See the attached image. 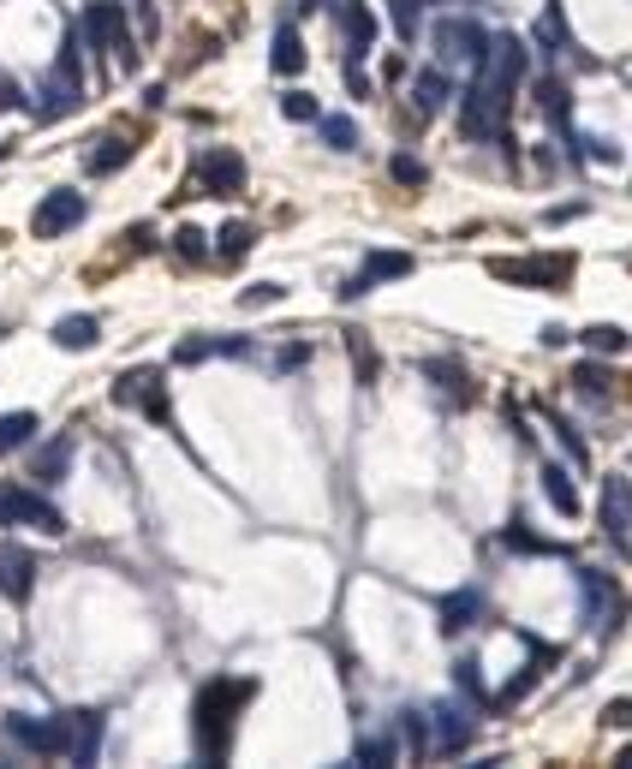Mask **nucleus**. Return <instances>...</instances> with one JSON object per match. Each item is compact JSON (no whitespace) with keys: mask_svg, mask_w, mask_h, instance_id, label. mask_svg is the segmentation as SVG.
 <instances>
[{"mask_svg":"<svg viewBox=\"0 0 632 769\" xmlns=\"http://www.w3.org/2000/svg\"><path fill=\"white\" fill-rule=\"evenodd\" d=\"M364 281H400V274H412V251H370V257H364Z\"/></svg>","mask_w":632,"mask_h":769,"instance_id":"nucleus-25","label":"nucleus"},{"mask_svg":"<svg viewBox=\"0 0 632 769\" xmlns=\"http://www.w3.org/2000/svg\"><path fill=\"white\" fill-rule=\"evenodd\" d=\"M7 740L31 758H66V716H7Z\"/></svg>","mask_w":632,"mask_h":769,"instance_id":"nucleus-4","label":"nucleus"},{"mask_svg":"<svg viewBox=\"0 0 632 769\" xmlns=\"http://www.w3.org/2000/svg\"><path fill=\"white\" fill-rule=\"evenodd\" d=\"M113 406H144L156 424H173L168 382H161V370H156V364H144V370H125L120 382H113Z\"/></svg>","mask_w":632,"mask_h":769,"instance_id":"nucleus-6","label":"nucleus"},{"mask_svg":"<svg viewBox=\"0 0 632 769\" xmlns=\"http://www.w3.org/2000/svg\"><path fill=\"white\" fill-rule=\"evenodd\" d=\"M31 590H36V561H31V549L0 544V597H7V602H24Z\"/></svg>","mask_w":632,"mask_h":769,"instance_id":"nucleus-14","label":"nucleus"},{"mask_svg":"<svg viewBox=\"0 0 632 769\" xmlns=\"http://www.w3.org/2000/svg\"><path fill=\"white\" fill-rule=\"evenodd\" d=\"M388 173H394V185H424V180H429V168H424L418 156H406V149L388 161Z\"/></svg>","mask_w":632,"mask_h":769,"instance_id":"nucleus-35","label":"nucleus"},{"mask_svg":"<svg viewBox=\"0 0 632 769\" xmlns=\"http://www.w3.org/2000/svg\"><path fill=\"white\" fill-rule=\"evenodd\" d=\"M489 274L508 286H561V281H573V257L567 251L561 257H549V251H537V257H496Z\"/></svg>","mask_w":632,"mask_h":769,"instance_id":"nucleus-5","label":"nucleus"},{"mask_svg":"<svg viewBox=\"0 0 632 769\" xmlns=\"http://www.w3.org/2000/svg\"><path fill=\"white\" fill-rule=\"evenodd\" d=\"M66 460H72V436H54L48 448L31 453V477H36V484H54V477L66 472Z\"/></svg>","mask_w":632,"mask_h":769,"instance_id":"nucleus-21","label":"nucleus"},{"mask_svg":"<svg viewBox=\"0 0 632 769\" xmlns=\"http://www.w3.org/2000/svg\"><path fill=\"white\" fill-rule=\"evenodd\" d=\"M477 614H484V597H477V590H453V597H441V626H448V633L477 626Z\"/></svg>","mask_w":632,"mask_h":769,"instance_id":"nucleus-24","label":"nucleus"},{"mask_svg":"<svg viewBox=\"0 0 632 769\" xmlns=\"http://www.w3.org/2000/svg\"><path fill=\"white\" fill-rule=\"evenodd\" d=\"M573 388H579L585 400H603V394L615 388V370H609V364H597V358H591V364H579V370H573Z\"/></svg>","mask_w":632,"mask_h":769,"instance_id":"nucleus-28","label":"nucleus"},{"mask_svg":"<svg viewBox=\"0 0 632 769\" xmlns=\"http://www.w3.org/2000/svg\"><path fill=\"white\" fill-rule=\"evenodd\" d=\"M0 525H31L42 537H60L66 532V513L54 501H42L36 489H19V484H0Z\"/></svg>","mask_w":632,"mask_h":769,"instance_id":"nucleus-3","label":"nucleus"},{"mask_svg":"<svg viewBox=\"0 0 632 769\" xmlns=\"http://www.w3.org/2000/svg\"><path fill=\"white\" fill-rule=\"evenodd\" d=\"M549 430L561 436V448H567V453H573V465H585V460H591V448H585V441H579V430H573V424H567V418H549Z\"/></svg>","mask_w":632,"mask_h":769,"instance_id":"nucleus-39","label":"nucleus"},{"mask_svg":"<svg viewBox=\"0 0 632 769\" xmlns=\"http://www.w3.org/2000/svg\"><path fill=\"white\" fill-rule=\"evenodd\" d=\"M579 585H585V614H591V626H603V614L621 609V602H615V585H609L603 573H591V566H585V573H579Z\"/></svg>","mask_w":632,"mask_h":769,"instance_id":"nucleus-23","label":"nucleus"},{"mask_svg":"<svg viewBox=\"0 0 632 769\" xmlns=\"http://www.w3.org/2000/svg\"><path fill=\"white\" fill-rule=\"evenodd\" d=\"M567 340H573V329H561V322H549V329H543V346H567Z\"/></svg>","mask_w":632,"mask_h":769,"instance_id":"nucleus-45","label":"nucleus"},{"mask_svg":"<svg viewBox=\"0 0 632 769\" xmlns=\"http://www.w3.org/2000/svg\"><path fill=\"white\" fill-rule=\"evenodd\" d=\"M424 376L441 388L448 400H472L477 388H472V376H465V364H453V358H424Z\"/></svg>","mask_w":632,"mask_h":769,"instance_id":"nucleus-18","label":"nucleus"},{"mask_svg":"<svg viewBox=\"0 0 632 769\" xmlns=\"http://www.w3.org/2000/svg\"><path fill=\"white\" fill-rule=\"evenodd\" d=\"M281 113H287V120H299V125H311V120H316V96L287 90V96H281Z\"/></svg>","mask_w":632,"mask_h":769,"instance_id":"nucleus-37","label":"nucleus"},{"mask_svg":"<svg viewBox=\"0 0 632 769\" xmlns=\"http://www.w3.org/2000/svg\"><path fill=\"white\" fill-rule=\"evenodd\" d=\"M412 90H418V113H441L448 108V78H441V72H418V84H412Z\"/></svg>","mask_w":632,"mask_h":769,"instance_id":"nucleus-29","label":"nucleus"},{"mask_svg":"<svg viewBox=\"0 0 632 769\" xmlns=\"http://www.w3.org/2000/svg\"><path fill=\"white\" fill-rule=\"evenodd\" d=\"M477 72H489V78H501L513 90V84H525V72H531V48L520 42V36H489L484 42V60H477Z\"/></svg>","mask_w":632,"mask_h":769,"instance_id":"nucleus-10","label":"nucleus"},{"mask_svg":"<svg viewBox=\"0 0 632 769\" xmlns=\"http://www.w3.org/2000/svg\"><path fill=\"white\" fill-rule=\"evenodd\" d=\"M484 42H489V30L477 19H441L436 24V54L448 60V66H477V60H484Z\"/></svg>","mask_w":632,"mask_h":769,"instance_id":"nucleus-7","label":"nucleus"},{"mask_svg":"<svg viewBox=\"0 0 632 769\" xmlns=\"http://www.w3.org/2000/svg\"><path fill=\"white\" fill-rule=\"evenodd\" d=\"M453 686H460L472 704H489V692H484V662H477V657H460V662H453Z\"/></svg>","mask_w":632,"mask_h":769,"instance_id":"nucleus-30","label":"nucleus"},{"mask_svg":"<svg viewBox=\"0 0 632 769\" xmlns=\"http://www.w3.org/2000/svg\"><path fill=\"white\" fill-rule=\"evenodd\" d=\"M269 66L281 72V78H299V72L311 66V54H305V36H299L293 24H281V30H275V54H269Z\"/></svg>","mask_w":632,"mask_h":769,"instance_id":"nucleus-17","label":"nucleus"},{"mask_svg":"<svg viewBox=\"0 0 632 769\" xmlns=\"http://www.w3.org/2000/svg\"><path fill=\"white\" fill-rule=\"evenodd\" d=\"M12 108H24V90L12 78H0V113H12Z\"/></svg>","mask_w":632,"mask_h":769,"instance_id":"nucleus-43","label":"nucleus"},{"mask_svg":"<svg viewBox=\"0 0 632 769\" xmlns=\"http://www.w3.org/2000/svg\"><path fill=\"white\" fill-rule=\"evenodd\" d=\"M251 239H257V227H251V221H227L221 233H215V257H221V263H239V257L251 251Z\"/></svg>","mask_w":632,"mask_h":769,"instance_id":"nucleus-27","label":"nucleus"},{"mask_svg":"<svg viewBox=\"0 0 632 769\" xmlns=\"http://www.w3.org/2000/svg\"><path fill=\"white\" fill-rule=\"evenodd\" d=\"M627 496H632L627 472H609V477H603V525H609V544H615V554H627V525H632Z\"/></svg>","mask_w":632,"mask_h":769,"instance_id":"nucleus-13","label":"nucleus"},{"mask_svg":"<svg viewBox=\"0 0 632 769\" xmlns=\"http://www.w3.org/2000/svg\"><path fill=\"white\" fill-rule=\"evenodd\" d=\"M78 42L84 48H120L125 42V7L120 0H90V7H84Z\"/></svg>","mask_w":632,"mask_h":769,"instance_id":"nucleus-11","label":"nucleus"},{"mask_svg":"<svg viewBox=\"0 0 632 769\" xmlns=\"http://www.w3.org/2000/svg\"><path fill=\"white\" fill-rule=\"evenodd\" d=\"M311 358V346H287L281 352V358H275V364H281V370H299V364H305Z\"/></svg>","mask_w":632,"mask_h":769,"instance_id":"nucleus-44","label":"nucleus"},{"mask_svg":"<svg viewBox=\"0 0 632 769\" xmlns=\"http://www.w3.org/2000/svg\"><path fill=\"white\" fill-rule=\"evenodd\" d=\"M579 340H585L597 358H603V352H609V358H615V352H627V329H615V322H597V329H585Z\"/></svg>","mask_w":632,"mask_h":769,"instance_id":"nucleus-32","label":"nucleus"},{"mask_svg":"<svg viewBox=\"0 0 632 769\" xmlns=\"http://www.w3.org/2000/svg\"><path fill=\"white\" fill-rule=\"evenodd\" d=\"M508 102H513L508 84L489 78V72H477L472 90L460 96V132L465 137H501V125H508Z\"/></svg>","mask_w":632,"mask_h":769,"instance_id":"nucleus-2","label":"nucleus"},{"mask_svg":"<svg viewBox=\"0 0 632 769\" xmlns=\"http://www.w3.org/2000/svg\"><path fill=\"white\" fill-rule=\"evenodd\" d=\"M257 698V680H209L197 692V710H192V734H197V758L204 764H221L233 752V728H239V710Z\"/></svg>","mask_w":632,"mask_h":769,"instance_id":"nucleus-1","label":"nucleus"},{"mask_svg":"<svg viewBox=\"0 0 632 769\" xmlns=\"http://www.w3.org/2000/svg\"><path fill=\"white\" fill-rule=\"evenodd\" d=\"M358 764H394V740H388V734L358 740Z\"/></svg>","mask_w":632,"mask_h":769,"instance_id":"nucleus-38","label":"nucleus"},{"mask_svg":"<svg viewBox=\"0 0 632 769\" xmlns=\"http://www.w3.org/2000/svg\"><path fill=\"white\" fill-rule=\"evenodd\" d=\"M102 710H66V758L72 764H96L102 752Z\"/></svg>","mask_w":632,"mask_h":769,"instance_id":"nucleus-12","label":"nucleus"},{"mask_svg":"<svg viewBox=\"0 0 632 769\" xmlns=\"http://www.w3.org/2000/svg\"><path fill=\"white\" fill-rule=\"evenodd\" d=\"M281 298H287V286H251V293L245 298H239V305H245V310H263V305H281Z\"/></svg>","mask_w":632,"mask_h":769,"instance_id":"nucleus-42","label":"nucleus"},{"mask_svg":"<svg viewBox=\"0 0 632 769\" xmlns=\"http://www.w3.org/2000/svg\"><path fill=\"white\" fill-rule=\"evenodd\" d=\"M328 12H335V24L347 30V48L352 54H364V48L376 42V19L364 12V0H323Z\"/></svg>","mask_w":632,"mask_h":769,"instance_id":"nucleus-15","label":"nucleus"},{"mask_svg":"<svg viewBox=\"0 0 632 769\" xmlns=\"http://www.w3.org/2000/svg\"><path fill=\"white\" fill-rule=\"evenodd\" d=\"M543 496H549L567 520L579 513V489H573V477H567V465H543Z\"/></svg>","mask_w":632,"mask_h":769,"instance_id":"nucleus-26","label":"nucleus"},{"mask_svg":"<svg viewBox=\"0 0 632 769\" xmlns=\"http://www.w3.org/2000/svg\"><path fill=\"white\" fill-rule=\"evenodd\" d=\"M537 102H543V113H549V120H567V108H573V102H567V84H561V78H543V84H537Z\"/></svg>","mask_w":632,"mask_h":769,"instance_id":"nucleus-34","label":"nucleus"},{"mask_svg":"<svg viewBox=\"0 0 632 769\" xmlns=\"http://www.w3.org/2000/svg\"><path fill=\"white\" fill-rule=\"evenodd\" d=\"M96 340H102V322L96 317H60L54 322V346H66V352H90Z\"/></svg>","mask_w":632,"mask_h":769,"instance_id":"nucleus-20","label":"nucleus"},{"mask_svg":"<svg viewBox=\"0 0 632 769\" xmlns=\"http://www.w3.org/2000/svg\"><path fill=\"white\" fill-rule=\"evenodd\" d=\"M316 125H323L328 149H358V125H352L347 113H316Z\"/></svg>","mask_w":632,"mask_h":769,"instance_id":"nucleus-31","label":"nucleus"},{"mask_svg":"<svg viewBox=\"0 0 632 769\" xmlns=\"http://www.w3.org/2000/svg\"><path fill=\"white\" fill-rule=\"evenodd\" d=\"M197 192L239 197L245 192V156H239V149H204V156H197Z\"/></svg>","mask_w":632,"mask_h":769,"instance_id":"nucleus-8","label":"nucleus"},{"mask_svg":"<svg viewBox=\"0 0 632 769\" xmlns=\"http://www.w3.org/2000/svg\"><path fill=\"white\" fill-rule=\"evenodd\" d=\"M429 722H436V752H460L465 740H472V716L460 710V704H436V710H429Z\"/></svg>","mask_w":632,"mask_h":769,"instance_id":"nucleus-16","label":"nucleus"},{"mask_svg":"<svg viewBox=\"0 0 632 769\" xmlns=\"http://www.w3.org/2000/svg\"><path fill=\"white\" fill-rule=\"evenodd\" d=\"M400 740H406V746H412V758H418V752H429V734H424V716H400Z\"/></svg>","mask_w":632,"mask_h":769,"instance_id":"nucleus-40","label":"nucleus"},{"mask_svg":"<svg viewBox=\"0 0 632 769\" xmlns=\"http://www.w3.org/2000/svg\"><path fill=\"white\" fill-rule=\"evenodd\" d=\"M388 7H394V30L412 42L418 36V0H388Z\"/></svg>","mask_w":632,"mask_h":769,"instance_id":"nucleus-41","label":"nucleus"},{"mask_svg":"<svg viewBox=\"0 0 632 769\" xmlns=\"http://www.w3.org/2000/svg\"><path fill=\"white\" fill-rule=\"evenodd\" d=\"M36 430H42V418H36V412H7V418H0V460H7V453H19V448H31Z\"/></svg>","mask_w":632,"mask_h":769,"instance_id":"nucleus-19","label":"nucleus"},{"mask_svg":"<svg viewBox=\"0 0 632 769\" xmlns=\"http://www.w3.org/2000/svg\"><path fill=\"white\" fill-rule=\"evenodd\" d=\"M125 156H132V144H125L120 132H108V137H96V149L84 156V173H96V180H102V173L125 168Z\"/></svg>","mask_w":632,"mask_h":769,"instance_id":"nucleus-22","label":"nucleus"},{"mask_svg":"<svg viewBox=\"0 0 632 769\" xmlns=\"http://www.w3.org/2000/svg\"><path fill=\"white\" fill-rule=\"evenodd\" d=\"M501 549H520V554H561L555 544H543V537H531L525 525H508V532H501Z\"/></svg>","mask_w":632,"mask_h":769,"instance_id":"nucleus-33","label":"nucleus"},{"mask_svg":"<svg viewBox=\"0 0 632 769\" xmlns=\"http://www.w3.org/2000/svg\"><path fill=\"white\" fill-rule=\"evenodd\" d=\"M84 216H90V204H84V192H66V185H60V192H48L42 204H36V216H31V233H36V239H60V233H66V227H78Z\"/></svg>","mask_w":632,"mask_h":769,"instance_id":"nucleus-9","label":"nucleus"},{"mask_svg":"<svg viewBox=\"0 0 632 769\" xmlns=\"http://www.w3.org/2000/svg\"><path fill=\"white\" fill-rule=\"evenodd\" d=\"M204 239H209V233H197V227H180V233H173V251H180L185 263H204V257H209Z\"/></svg>","mask_w":632,"mask_h":769,"instance_id":"nucleus-36","label":"nucleus"}]
</instances>
